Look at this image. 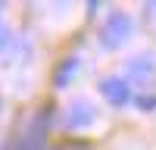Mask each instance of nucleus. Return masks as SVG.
<instances>
[{
	"instance_id": "f03ea898",
	"label": "nucleus",
	"mask_w": 156,
	"mask_h": 150,
	"mask_svg": "<svg viewBox=\"0 0 156 150\" xmlns=\"http://www.w3.org/2000/svg\"><path fill=\"white\" fill-rule=\"evenodd\" d=\"M47 122H50V112L47 109H37V116L31 119V125L19 138L16 150H44V144H47Z\"/></svg>"
},
{
	"instance_id": "20e7f679",
	"label": "nucleus",
	"mask_w": 156,
	"mask_h": 150,
	"mask_svg": "<svg viewBox=\"0 0 156 150\" xmlns=\"http://www.w3.org/2000/svg\"><path fill=\"white\" fill-rule=\"evenodd\" d=\"M90 122H94V106H90V103H84V100L72 103L69 116H66V125H69V128H87Z\"/></svg>"
},
{
	"instance_id": "39448f33",
	"label": "nucleus",
	"mask_w": 156,
	"mask_h": 150,
	"mask_svg": "<svg viewBox=\"0 0 156 150\" xmlns=\"http://www.w3.org/2000/svg\"><path fill=\"white\" fill-rule=\"evenodd\" d=\"M128 75H131V78H137L140 84H147V81L156 78V62H153L150 56H137V59L128 62Z\"/></svg>"
},
{
	"instance_id": "f257e3e1",
	"label": "nucleus",
	"mask_w": 156,
	"mask_h": 150,
	"mask_svg": "<svg viewBox=\"0 0 156 150\" xmlns=\"http://www.w3.org/2000/svg\"><path fill=\"white\" fill-rule=\"evenodd\" d=\"M128 38H131V16H128V12H112L106 19V25H103V31H100V44L106 50H115V47H122Z\"/></svg>"
},
{
	"instance_id": "423d86ee",
	"label": "nucleus",
	"mask_w": 156,
	"mask_h": 150,
	"mask_svg": "<svg viewBox=\"0 0 156 150\" xmlns=\"http://www.w3.org/2000/svg\"><path fill=\"white\" fill-rule=\"evenodd\" d=\"M75 66H78L75 59H66V62H62V66L56 69V84H66V81H69V75L75 72Z\"/></svg>"
},
{
	"instance_id": "7ed1b4c3",
	"label": "nucleus",
	"mask_w": 156,
	"mask_h": 150,
	"mask_svg": "<svg viewBox=\"0 0 156 150\" xmlns=\"http://www.w3.org/2000/svg\"><path fill=\"white\" fill-rule=\"evenodd\" d=\"M100 94L106 97L112 106H122V103H128V97H131V91H128V84L122 78H103L100 81Z\"/></svg>"
}]
</instances>
